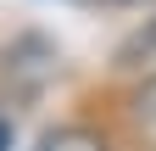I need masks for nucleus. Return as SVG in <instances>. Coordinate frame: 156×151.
Wrapping results in <instances>:
<instances>
[{
  "label": "nucleus",
  "instance_id": "f257e3e1",
  "mask_svg": "<svg viewBox=\"0 0 156 151\" xmlns=\"http://www.w3.org/2000/svg\"><path fill=\"white\" fill-rule=\"evenodd\" d=\"M39 151H106V140L89 134V129H78V123H67V129H50L39 140Z\"/></svg>",
  "mask_w": 156,
  "mask_h": 151
},
{
  "label": "nucleus",
  "instance_id": "f03ea898",
  "mask_svg": "<svg viewBox=\"0 0 156 151\" xmlns=\"http://www.w3.org/2000/svg\"><path fill=\"white\" fill-rule=\"evenodd\" d=\"M134 123L145 129V140H156V79L140 90V101H134Z\"/></svg>",
  "mask_w": 156,
  "mask_h": 151
},
{
  "label": "nucleus",
  "instance_id": "7ed1b4c3",
  "mask_svg": "<svg viewBox=\"0 0 156 151\" xmlns=\"http://www.w3.org/2000/svg\"><path fill=\"white\" fill-rule=\"evenodd\" d=\"M0 151H11V123L0 118Z\"/></svg>",
  "mask_w": 156,
  "mask_h": 151
}]
</instances>
